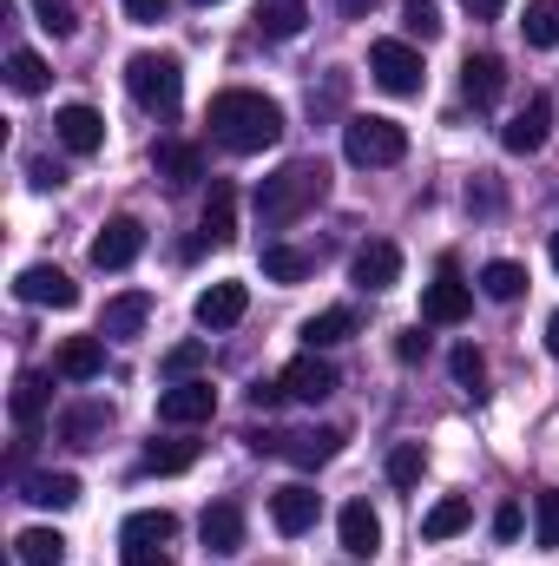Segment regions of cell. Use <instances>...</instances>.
<instances>
[{"label":"cell","instance_id":"cell-2","mask_svg":"<svg viewBox=\"0 0 559 566\" xmlns=\"http://www.w3.org/2000/svg\"><path fill=\"white\" fill-rule=\"evenodd\" d=\"M323 191H329V171H323V158H289L277 178H264L257 185V218L283 231V224H296L309 205H323Z\"/></svg>","mask_w":559,"mask_h":566},{"label":"cell","instance_id":"cell-5","mask_svg":"<svg viewBox=\"0 0 559 566\" xmlns=\"http://www.w3.org/2000/svg\"><path fill=\"white\" fill-rule=\"evenodd\" d=\"M369 80H376L382 93L409 99V93H421V53L409 40H376V46H369Z\"/></svg>","mask_w":559,"mask_h":566},{"label":"cell","instance_id":"cell-9","mask_svg":"<svg viewBox=\"0 0 559 566\" xmlns=\"http://www.w3.org/2000/svg\"><path fill=\"white\" fill-rule=\"evenodd\" d=\"M139 251H145L139 218H106L99 238H93V264H99V271H126V264H139Z\"/></svg>","mask_w":559,"mask_h":566},{"label":"cell","instance_id":"cell-35","mask_svg":"<svg viewBox=\"0 0 559 566\" xmlns=\"http://www.w3.org/2000/svg\"><path fill=\"white\" fill-rule=\"evenodd\" d=\"M106 422H113V409H99V402H86V409H73V416L60 422V434H66L73 448H99V434H106Z\"/></svg>","mask_w":559,"mask_h":566},{"label":"cell","instance_id":"cell-25","mask_svg":"<svg viewBox=\"0 0 559 566\" xmlns=\"http://www.w3.org/2000/svg\"><path fill=\"white\" fill-rule=\"evenodd\" d=\"M46 402H53L46 376H20V382H13V396H7V409H13V428H20V434H33V428L46 422Z\"/></svg>","mask_w":559,"mask_h":566},{"label":"cell","instance_id":"cell-50","mask_svg":"<svg viewBox=\"0 0 559 566\" xmlns=\"http://www.w3.org/2000/svg\"><path fill=\"white\" fill-rule=\"evenodd\" d=\"M467 7V20H500L507 13V0H461Z\"/></svg>","mask_w":559,"mask_h":566},{"label":"cell","instance_id":"cell-39","mask_svg":"<svg viewBox=\"0 0 559 566\" xmlns=\"http://www.w3.org/2000/svg\"><path fill=\"white\" fill-rule=\"evenodd\" d=\"M534 547H559V488H540L534 494Z\"/></svg>","mask_w":559,"mask_h":566},{"label":"cell","instance_id":"cell-38","mask_svg":"<svg viewBox=\"0 0 559 566\" xmlns=\"http://www.w3.org/2000/svg\"><path fill=\"white\" fill-rule=\"evenodd\" d=\"M421 474H428L421 441H395V448H389V481H395V488H421Z\"/></svg>","mask_w":559,"mask_h":566},{"label":"cell","instance_id":"cell-44","mask_svg":"<svg viewBox=\"0 0 559 566\" xmlns=\"http://www.w3.org/2000/svg\"><path fill=\"white\" fill-rule=\"evenodd\" d=\"M520 527H527L520 501H500V514H494V541H520Z\"/></svg>","mask_w":559,"mask_h":566},{"label":"cell","instance_id":"cell-12","mask_svg":"<svg viewBox=\"0 0 559 566\" xmlns=\"http://www.w3.org/2000/svg\"><path fill=\"white\" fill-rule=\"evenodd\" d=\"M316 514H323V494L316 488H303V481H289V488H277L271 494V521H277V534H309L316 527Z\"/></svg>","mask_w":559,"mask_h":566},{"label":"cell","instance_id":"cell-3","mask_svg":"<svg viewBox=\"0 0 559 566\" xmlns=\"http://www.w3.org/2000/svg\"><path fill=\"white\" fill-rule=\"evenodd\" d=\"M126 86H133V99H139L145 113H178L184 66H178V53H133L126 60Z\"/></svg>","mask_w":559,"mask_h":566},{"label":"cell","instance_id":"cell-30","mask_svg":"<svg viewBox=\"0 0 559 566\" xmlns=\"http://www.w3.org/2000/svg\"><path fill=\"white\" fill-rule=\"evenodd\" d=\"M7 86H13L20 99L46 93V60H40L33 46H13V53H7Z\"/></svg>","mask_w":559,"mask_h":566},{"label":"cell","instance_id":"cell-23","mask_svg":"<svg viewBox=\"0 0 559 566\" xmlns=\"http://www.w3.org/2000/svg\"><path fill=\"white\" fill-rule=\"evenodd\" d=\"M151 165H158V178L171 185V191H184V185H198L204 178V151L184 139H165L158 151H151Z\"/></svg>","mask_w":559,"mask_h":566},{"label":"cell","instance_id":"cell-48","mask_svg":"<svg viewBox=\"0 0 559 566\" xmlns=\"http://www.w3.org/2000/svg\"><path fill=\"white\" fill-rule=\"evenodd\" d=\"M244 441H251V448H257V454H283V434H277V428H251V434H244Z\"/></svg>","mask_w":559,"mask_h":566},{"label":"cell","instance_id":"cell-34","mask_svg":"<svg viewBox=\"0 0 559 566\" xmlns=\"http://www.w3.org/2000/svg\"><path fill=\"white\" fill-rule=\"evenodd\" d=\"M527 290V271L514 264V258H494L487 271H481V296H494V303H514Z\"/></svg>","mask_w":559,"mask_h":566},{"label":"cell","instance_id":"cell-28","mask_svg":"<svg viewBox=\"0 0 559 566\" xmlns=\"http://www.w3.org/2000/svg\"><path fill=\"white\" fill-rule=\"evenodd\" d=\"M13 560L20 566H66V541H60L53 527H27V534L13 541Z\"/></svg>","mask_w":559,"mask_h":566},{"label":"cell","instance_id":"cell-1","mask_svg":"<svg viewBox=\"0 0 559 566\" xmlns=\"http://www.w3.org/2000/svg\"><path fill=\"white\" fill-rule=\"evenodd\" d=\"M204 119H211V139L224 151H271L283 139V106L251 93V86H224Z\"/></svg>","mask_w":559,"mask_h":566},{"label":"cell","instance_id":"cell-42","mask_svg":"<svg viewBox=\"0 0 559 566\" xmlns=\"http://www.w3.org/2000/svg\"><path fill=\"white\" fill-rule=\"evenodd\" d=\"M204 343H178V349H165V376H178V382H191L198 369H204Z\"/></svg>","mask_w":559,"mask_h":566},{"label":"cell","instance_id":"cell-52","mask_svg":"<svg viewBox=\"0 0 559 566\" xmlns=\"http://www.w3.org/2000/svg\"><path fill=\"white\" fill-rule=\"evenodd\" d=\"M342 13H362V0H342Z\"/></svg>","mask_w":559,"mask_h":566},{"label":"cell","instance_id":"cell-6","mask_svg":"<svg viewBox=\"0 0 559 566\" xmlns=\"http://www.w3.org/2000/svg\"><path fill=\"white\" fill-rule=\"evenodd\" d=\"M218 416V389L204 382V376H191V382H171L165 396H158V422L165 428H198Z\"/></svg>","mask_w":559,"mask_h":566},{"label":"cell","instance_id":"cell-22","mask_svg":"<svg viewBox=\"0 0 559 566\" xmlns=\"http://www.w3.org/2000/svg\"><path fill=\"white\" fill-rule=\"evenodd\" d=\"M145 316H151V296L145 290H126V296H113L106 310H99V336L106 343H126V336H139Z\"/></svg>","mask_w":559,"mask_h":566},{"label":"cell","instance_id":"cell-53","mask_svg":"<svg viewBox=\"0 0 559 566\" xmlns=\"http://www.w3.org/2000/svg\"><path fill=\"white\" fill-rule=\"evenodd\" d=\"M553 271H559V231H553Z\"/></svg>","mask_w":559,"mask_h":566},{"label":"cell","instance_id":"cell-19","mask_svg":"<svg viewBox=\"0 0 559 566\" xmlns=\"http://www.w3.org/2000/svg\"><path fill=\"white\" fill-rule=\"evenodd\" d=\"M198 534H204L211 554H244V507L238 501H211L204 521H198Z\"/></svg>","mask_w":559,"mask_h":566},{"label":"cell","instance_id":"cell-54","mask_svg":"<svg viewBox=\"0 0 559 566\" xmlns=\"http://www.w3.org/2000/svg\"><path fill=\"white\" fill-rule=\"evenodd\" d=\"M198 7H218V0H198Z\"/></svg>","mask_w":559,"mask_h":566},{"label":"cell","instance_id":"cell-16","mask_svg":"<svg viewBox=\"0 0 559 566\" xmlns=\"http://www.w3.org/2000/svg\"><path fill=\"white\" fill-rule=\"evenodd\" d=\"M336 534H342V554L349 560H376V547H382V521H376L369 501H349L342 521H336Z\"/></svg>","mask_w":559,"mask_h":566},{"label":"cell","instance_id":"cell-46","mask_svg":"<svg viewBox=\"0 0 559 566\" xmlns=\"http://www.w3.org/2000/svg\"><path fill=\"white\" fill-rule=\"evenodd\" d=\"M119 7H126V20H133V27H158L171 0H119Z\"/></svg>","mask_w":559,"mask_h":566},{"label":"cell","instance_id":"cell-41","mask_svg":"<svg viewBox=\"0 0 559 566\" xmlns=\"http://www.w3.org/2000/svg\"><path fill=\"white\" fill-rule=\"evenodd\" d=\"M33 20L53 33V40H66V33H80V13H73V0H33Z\"/></svg>","mask_w":559,"mask_h":566},{"label":"cell","instance_id":"cell-27","mask_svg":"<svg viewBox=\"0 0 559 566\" xmlns=\"http://www.w3.org/2000/svg\"><path fill=\"white\" fill-rule=\"evenodd\" d=\"M171 534H178V514H165V507H145V514H133V521L119 527L126 547H165Z\"/></svg>","mask_w":559,"mask_h":566},{"label":"cell","instance_id":"cell-47","mask_svg":"<svg viewBox=\"0 0 559 566\" xmlns=\"http://www.w3.org/2000/svg\"><path fill=\"white\" fill-rule=\"evenodd\" d=\"M395 356H402V363H421V356H428V336H421V329H402V336H395Z\"/></svg>","mask_w":559,"mask_h":566},{"label":"cell","instance_id":"cell-15","mask_svg":"<svg viewBox=\"0 0 559 566\" xmlns=\"http://www.w3.org/2000/svg\"><path fill=\"white\" fill-rule=\"evenodd\" d=\"M349 277H356V290H395V283H402V251H395L389 238H376V244L356 251Z\"/></svg>","mask_w":559,"mask_h":566},{"label":"cell","instance_id":"cell-37","mask_svg":"<svg viewBox=\"0 0 559 566\" xmlns=\"http://www.w3.org/2000/svg\"><path fill=\"white\" fill-rule=\"evenodd\" d=\"M441 27H447V20H441L434 0H402V33H409V40L428 46V40H441Z\"/></svg>","mask_w":559,"mask_h":566},{"label":"cell","instance_id":"cell-51","mask_svg":"<svg viewBox=\"0 0 559 566\" xmlns=\"http://www.w3.org/2000/svg\"><path fill=\"white\" fill-rule=\"evenodd\" d=\"M547 349H553V356H559V310H553V316H547Z\"/></svg>","mask_w":559,"mask_h":566},{"label":"cell","instance_id":"cell-10","mask_svg":"<svg viewBox=\"0 0 559 566\" xmlns=\"http://www.w3.org/2000/svg\"><path fill=\"white\" fill-rule=\"evenodd\" d=\"M467 310H474V290L454 277V271H441V277L421 290V323H434V329H454V323H467Z\"/></svg>","mask_w":559,"mask_h":566},{"label":"cell","instance_id":"cell-29","mask_svg":"<svg viewBox=\"0 0 559 566\" xmlns=\"http://www.w3.org/2000/svg\"><path fill=\"white\" fill-rule=\"evenodd\" d=\"M316 271V251H296V244H264V277L271 283H303Z\"/></svg>","mask_w":559,"mask_h":566},{"label":"cell","instance_id":"cell-11","mask_svg":"<svg viewBox=\"0 0 559 566\" xmlns=\"http://www.w3.org/2000/svg\"><path fill=\"white\" fill-rule=\"evenodd\" d=\"M53 133H60V145H66L73 158H93V151H106V119H99L86 99L60 106V113H53Z\"/></svg>","mask_w":559,"mask_h":566},{"label":"cell","instance_id":"cell-36","mask_svg":"<svg viewBox=\"0 0 559 566\" xmlns=\"http://www.w3.org/2000/svg\"><path fill=\"white\" fill-rule=\"evenodd\" d=\"M520 33H527V46H559V0H527Z\"/></svg>","mask_w":559,"mask_h":566},{"label":"cell","instance_id":"cell-8","mask_svg":"<svg viewBox=\"0 0 559 566\" xmlns=\"http://www.w3.org/2000/svg\"><path fill=\"white\" fill-rule=\"evenodd\" d=\"M244 310H251V290L238 277H218L211 290H198V303H191L198 329H231V323H244Z\"/></svg>","mask_w":559,"mask_h":566},{"label":"cell","instance_id":"cell-18","mask_svg":"<svg viewBox=\"0 0 559 566\" xmlns=\"http://www.w3.org/2000/svg\"><path fill=\"white\" fill-rule=\"evenodd\" d=\"M53 369H60L66 382H93V376L106 369V336H66V343L53 349Z\"/></svg>","mask_w":559,"mask_h":566},{"label":"cell","instance_id":"cell-21","mask_svg":"<svg viewBox=\"0 0 559 566\" xmlns=\"http://www.w3.org/2000/svg\"><path fill=\"white\" fill-rule=\"evenodd\" d=\"M283 389H289L296 402H323V396H336V369L309 349V356H296V363L283 369Z\"/></svg>","mask_w":559,"mask_h":566},{"label":"cell","instance_id":"cell-31","mask_svg":"<svg viewBox=\"0 0 559 566\" xmlns=\"http://www.w3.org/2000/svg\"><path fill=\"white\" fill-rule=\"evenodd\" d=\"M349 336H356V310H323V316L303 323V343H309V349H336V343H349Z\"/></svg>","mask_w":559,"mask_h":566},{"label":"cell","instance_id":"cell-17","mask_svg":"<svg viewBox=\"0 0 559 566\" xmlns=\"http://www.w3.org/2000/svg\"><path fill=\"white\" fill-rule=\"evenodd\" d=\"M461 93H467L474 106H494V99L507 93V66H500V53H467V60H461Z\"/></svg>","mask_w":559,"mask_h":566},{"label":"cell","instance_id":"cell-45","mask_svg":"<svg viewBox=\"0 0 559 566\" xmlns=\"http://www.w3.org/2000/svg\"><path fill=\"white\" fill-rule=\"evenodd\" d=\"M283 402H289L283 382H251V409H257V416H271V409H283Z\"/></svg>","mask_w":559,"mask_h":566},{"label":"cell","instance_id":"cell-4","mask_svg":"<svg viewBox=\"0 0 559 566\" xmlns=\"http://www.w3.org/2000/svg\"><path fill=\"white\" fill-rule=\"evenodd\" d=\"M402 151H409V133H402L395 119H382V113H356V119L342 126V158L362 165V171H376V165H402Z\"/></svg>","mask_w":559,"mask_h":566},{"label":"cell","instance_id":"cell-26","mask_svg":"<svg viewBox=\"0 0 559 566\" xmlns=\"http://www.w3.org/2000/svg\"><path fill=\"white\" fill-rule=\"evenodd\" d=\"M467 521H474V501L447 494V501H434V507L421 514V541H454V534H461Z\"/></svg>","mask_w":559,"mask_h":566},{"label":"cell","instance_id":"cell-13","mask_svg":"<svg viewBox=\"0 0 559 566\" xmlns=\"http://www.w3.org/2000/svg\"><path fill=\"white\" fill-rule=\"evenodd\" d=\"M336 454H342V428H296V434H283V461H296L303 474L329 468Z\"/></svg>","mask_w":559,"mask_h":566},{"label":"cell","instance_id":"cell-20","mask_svg":"<svg viewBox=\"0 0 559 566\" xmlns=\"http://www.w3.org/2000/svg\"><path fill=\"white\" fill-rule=\"evenodd\" d=\"M198 238H204V244H231V238H238V191H231L224 178H211V191H204V224H198Z\"/></svg>","mask_w":559,"mask_h":566},{"label":"cell","instance_id":"cell-49","mask_svg":"<svg viewBox=\"0 0 559 566\" xmlns=\"http://www.w3.org/2000/svg\"><path fill=\"white\" fill-rule=\"evenodd\" d=\"M126 566H171L165 547H126Z\"/></svg>","mask_w":559,"mask_h":566},{"label":"cell","instance_id":"cell-40","mask_svg":"<svg viewBox=\"0 0 559 566\" xmlns=\"http://www.w3.org/2000/svg\"><path fill=\"white\" fill-rule=\"evenodd\" d=\"M447 369H454V382H461V389H474V396H481V382H487V356H481L474 343H461V349L447 356Z\"/></svg>","mask_w":559,"mask_h":566},{"label":"cell","instance_id":"cell-14","mask_svg":"<svg viewBox=\"0 0 559 566\" xmlns=\"http://www.w3.org/2000/svg\"><path fill=\"white\" fill-rule=\"evenodd\" d=\"M547 126H553V106L534 93V99H527V106L500 126V145H507L514 158H527V151H540V145H547Z\"/></svg>","mask_w":559,"mask_h":566},{"label":"cell","instance_id":"cell-33","mask_svg":"<svg viewBox=\"0 0 559 566\" xmlns=\"http://www.w3.org/2000/svg\"><path fill=\"white\" fill-rule=\"evenodd\" d=\"M198 461V441H151L139 454V474H184Z\"/></svg>","mask_w":559,"mask_h":566},{"label":"cell","instance_id":"cell-32","mask_svg":"<svg viewBox=\"0 0 559 566\" xmlns=\"http://www.w3.org/2000/svg\"><path fill=\"white\" fill-rule=\"evenodd\" d=\"M303 20H309L303 0H264V7H257V33H264V40H296Z\"/></svg>","mask_w":559,"mask_h":566},{"label":"cell","instance_id":"cell-43","mask_svg":"<svg viewBox=\"0 0 559 566\" xmlns=\"http://www.w3.org/2000/svg\"><path fill=\"white\" fill-rule=\"evenodd\" d=\"M27 185H33V191H60V185H66V171H60L53 158H27Z\"/></svg>","mask_w":559,"mask_h":566},{"label":"cell","instance_id":"cell-24","mask_svg":"<svg viewBox=\"0 0 559 566\" xmlns=\"http://www.w3.org/2000/svg\"><path fill=\"white\" fill-rule=\"evenodd\" d=\"M20 501H33V507H73L80 501V474H66V468H46V474H27L20 481Z\"/></svg>","mask_w":559,"mask_h":566},{"label":"cell","instance_id":"cell-7","mask_svg":"<svg viewBox=\"0 0 559 566\" xmlns=\"http://www.w3.org/2000/svg\"><path fill=\"white\" fill-rule=\"evenodd\" d=\"M13 296L33 303V310H73V303H80V283L66 277L60 264H27V271L13 277Z\"/></svg>","mask_w":559,"mask_h":566}]
</instances>
